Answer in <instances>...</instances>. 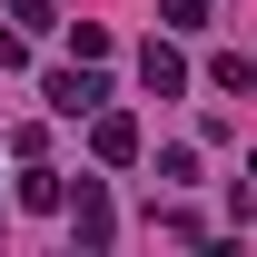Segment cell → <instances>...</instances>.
<instances>
[{"instance_id":"1","label":"cell","mask_w":257,"mask_h":257,"mask_svg":"<svg viewBox=\"0 0 257 257\" xmlns=\"http://www.w3.org/2000/svg\"><path fill=\"white\" fill-rule=\"evenodd\" d=\"M89 149H99V168H128V159H139V119L99 99V109H89Z\"/></svg>"},{"instance_id":"2","label":"cell","mask_w":257,"mask_h":257,"mask_svg":"<svg viewBox=\"0 0 257 257\" xmlns=\"http://www.w3.org/2000/svg\"><path fill=\"white\" fill-rule=\"evenodd\" d=\"M99 99H109V89H99V69H89V60H79V69H50V109H60V119H89Z\"/></svg>"},{"instance_id":"3","label":"cell","mask_w":257,"mask_h":257,"mask_svg":"<svg viewBox=\"0 0 257 257\" xmlns=\"http://www.w3.org/2000/svg\"><path fill=\"white\" fill-rule=\"evenodd\" d=\"M139 79H149L159 99H178V89H188V60H178L168 40H149V50H139Z\"/></svg>"},{"instance_id":"4","label":"cell","mask_w":257,"mask_h":257,"mask_svg":"<svg viewBox=\"0 0 257 257\" xmlns=\"http://www.w3.org/2000/svg\"><path fill=\"white\" fill-rule=\"evenodd\" d=\"M69 227H79V247H109V198H99V178H79V208H69Z\"/></svg>"},{"instance_id":"5","label":"cell","mask_w":257,"mask_h":257,"mask_svg":"<svg viewBox=\"0 0 257 257\" xmlns=\"http://www.w3.org/2000/svg\"><path fill=\"white\" fill-rule=\"evenodd\" d=\"M20 208H69V188L50 178V168H30V178H20Z\"/></svg>"},{"instance_id":"6","label":"cell","mask_w":257,"mask_h":257,"mask_svg":"<svg viewBox=\"0 0 257 257\" xmlns=\"http://www.w3.org/2000/svg\"><path fill=\"white\" fill-rule=\"evenodd\" d=\"M218 89H237V99H247V89H257V60H237V50H227V60H218Z\"/></svg>"},{"instance_id":"7","label":"cell","mask_w":257,"mask_h":257,"mask_svg":"<svg viewBox=\"0 0 257 257\" xmlns=\"http://www.w3.org/2000/svg\"><path fill=\"white\" fill-rule=\"evenodd\" d=\"M159 20H168V30H198V20H208V0H159Z\"/></svg>"},{"instance_id":"8","label":"cell","mask_w":257,"mask_h":257,"mask_svg":"<svg viewBox=\"0 0 257 257\" xmlns=\"http://www.w3.org/2000/svg\"><path fill=\"white\" fill-rule=\"evenodd\" d=\"M10 20L20 30H50V0H10Z\"/></svg>"},{"instance_id":"9","label":"cell","mask_w":257,"mask_h":257,"mask_svg":"<svg viewBox=\"0 0 257 257\" xmlns=\"http://www.w3.org/2000/svg\"><path fill=\"white\" fill-rule=\"evenodd\" d=\"M20 60H30V40H20V30H0V69H20Z\"/></svg>"}]
</instances>
